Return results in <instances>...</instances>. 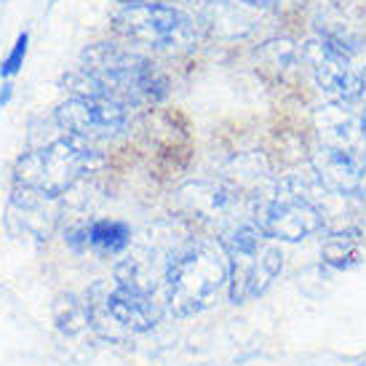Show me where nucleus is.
I'll use <instances>...</instances> for the list:
<instances>
[{
    "mask_svg": "<svg viewBox=\"0 0 366 366\" xmlns=\"http://www.w3.org/2000/svg\"><path fill=\"white\" fill-rule=\"evenodd\" d=\"M227 295V254L219 241H169L161 267V302L177 318L198 315Z\"/></svg>",
    "mask_w": 366,
    "mask_h": 366,
    "instance_id": "obj_1",
    "label": "nucleus"
},
{
    "mask_svg": "<svg viewBox=\"0 0 366 366\" xmlns=\"http://www.w3.org/2000/svg\"><path fill=\"white\" fill-rule=\"evenodd\" d=\"M219 244L227 254V300L233 305L262 297L284 270L281 246L267 238L252 217L227 227Z\"/></svg>",
    "mask_w": 366,
    "mask_h": 366,
    "instance_id": "obj_2",
    "label": "nucleus"
},
{
    "mask_svg": "<svg viewBox=\"0 0 366 366\" xmlns=\"http://www.w3.org/2000/svg\"><path fill=\"white\" fill-rule=\"evenodd\" d=\"M81 70L102 83L104 92L129 110L144 102H161L169 94V81L153 61L115 43L89 46L81 56Z\"/></svg>",
    "mask_w": 366,
    "mask_h": 366,
    "instance_id": "obj_3",
    "label": "nucleus"
},
{
    "mask_svg": "<svg viewBox=\"0 0 366 366\" xmlns=\"http://www.w3.org/2000/svg\"><path fill=\"white\" fill-rule=\"evenodd\" d=\"M83 302L89 310V326L104 337L150 332L163 313V302L155 292L115 275L112 284L97 281L86 292Z\"/></svg>",
    "mask_w": 366,
    "mask_h": 366,
    "instance_id": "obj_4",
    "label": "nucleus"
},
{
    "mask_svg": "<svg viewBox=\"0 0 366 366\" xmlns=\"http://www.w3.org/2000/svg\"><path fill=\"white\" fill-rule=\"evenodd\" d=\"M99 163L102 153L94 147V142L64 132L41 150L21 155L16 163V179L43 198H59Z\"/></svg>",
    "mask_w": 366,
    "mask_h": 366,
    "instance_id": "obj_5",
    "label": "nucleus"
},
{
    "mask_svg": "<svg viewBox=\"0 0 366 366\" xmlns=\"http://www.w3.org/2000/svg\"><path fill=\"white\" fill-rule=\"evenodd\" d=\"M252 219L275 244H300L310 235L321 233L324 227L321 206L305 193L297 177L281 182L273 193L257 198L252 206Z\"/></svg>",
    "mask_w": 366,
    "mask_h": 366,
    "instance_id": "obj_6",
    "label": "nucleus"
},
{
    "mask_svg": "<svg viewBox=\"0 0 366 366\" xmlns=\"http://www.w3.org/2000/svg\"><path fill=\"white\" fill-rule=\"evenodd\" d=\"M115 27L129 41L158 51L193 49L198 43V21L174 3H147V6L121 9L115 14Z\"/></svg>",
    "mask_w": 366,
    "mask_h": 366,
    "instance_id": "obj_7",
    "label": "nucleus"
},
{
    "mask_svg": "<svg viewBox=\"0 0 366 366\" xmlns=\"http://www.w3.org/2000/svg\"><path fill=\"white\" fill-rule=\"evenodd\" d=\"M302 61L315 78L318 89L337 104H353L364 99V75L353 67V54L332 43L324 35H315L302 43Z\"/></svg>",
    "mask_w": 366,
    "mask_h": 366,
    "instance_id": "obj_8",
    "label": "nucleus"
},
{
    "mask_svg": "<svg viewBox=\"0 0 366 366\" xmlns=\"http://www.w3.org/2000/svg\"><path fill=\"white\" fill-rule=\"evenodd\" d=\"M54 121L61 132L81 137L86 142L115 139L129 126V107L112 99H89V97H67V102L56 107Z\"/></svg>",
    "mask_w": 366,
    "mask_h": 366,
    "instance_id": "obj_9",
    "label": "nucleus"
},
{
    "mask_svg": "<svg viewBox=\"0 0 366 366\" xmlns=\"http://www.w3.org/2000/svg\"><path fill=\"white\" fill-rule=\"evenodd\" d=\"M310 163L329 193L340 198H366V150L318 144Z\"/></svg>",
    "mask_w": 366,
    "mask_h": 366,
    "instance_id": "obj_10",
    "label": "nucleus"
},
{
    "mask_svg": "<svg viewBox=\"0 0 366 366\" xmlns=\"http://www.w3.org/2000/svg\"><path fill=\"white\" fill-rule=\"evenodd\" d=\"M182 198L201 219H209V222L224 219L227 227L238 224V219H235L233 214H235V209H241V193H238L235 187H230V184H224V182L187 184L182 190ZM227 227H224V230H227Z\"/></svg>",
    "mask_w": 366,
    "mask_h": 366,
    "instance_id": "obj_11",
    "label": "nucleus"
},
{
    "mask_svg": "<svg viewBox=\"0 0 366 366\" xmlns=\"http://www.w3.org/2000/svg\"><path fill=\"white\" fill-rule=\"evenodd\" d=\"M364 257V233L358 227H342L326 235L321 244V259L332 270H353Z\"/></svg>",
    "mask_w": 366,
    "mask_h": 366,
    "instance_id": "obj_12",
    "label": "nucleus"
},
{
    "mask_svg": "<svg viewBox=\"0 0 366 366\" xmlns=\"http://www.w3.org/2000/svg\"><path fill=\"white\" fill-rule=\"evenodd\" d=\"M89 230V249L99 257H121L134 241V230L123 219H92Z\"/></svg>",
    "mask_w": 366,
    "mask_h": 366,
    "instance_id": "obj_13",
    "label": "nucleus"
},
{
    "mask_svg": "<svg viewBox=\"0 0 366 366\" xmlns=\"http://www.w3.org/2000/svg\"><path fill=\"white\" fill-rule=\"evenodd\" d=\"M27 49H30V32L21 30L14 46H11V51L6 54V59L0 61V78L3 81H11L14 75H19L21 67H24V59H27Z\"/></svg>",
    "mask_w": 366,
    "mask_h": 366,
    "instance_id": "obj_14",
    "label": "nucleus"
},
{
    "mask_svg": "<svg viewBox=\"0 0 366 366\" xmlns=\"http://www.w3.org/2000/svg\"><path fill=\"white\" fill-rule=\"evenodd\" d=\"M64 244L70 246L72 252H78V254L86 252V249H89V230H86V224L64 230Z\"/></svg>",
    "mask_w": 366,
    "mask_h": 366,
    "instance_id": "obj_15",
    "label": "nucleus"
},
{
    "mask_svg": "<svg viewBox=\"0 0 366 366\" xmlns=\"http://www.w3.org/2000/svg\"><path fill=\"white\" fill-rule=\"evenodd\" d=\"M11 99H14V83L6 81L0 86V107H9Z\"/></svg>",
    "mask_w": 366,
    "mask_h": 366,
    "instance_id": "obj_16",
    "label": "nucleus"
},
{
    "mask_svg": "<svg viewBox=\"0 0 366 366\" xmlns=\"http://www.w3.org/2000/svg\"><path fill=\"white\" fill-rule=\"evenodd\" d=\"M121 3L123 9H132V6H147V3H166V0H115ZM172 3H184V0H172Z\"/></svg>",
    "mask_w": 366,
    "mask_h": 366,
    "instance_id": "obj_17",
    "label": "nucleus"
},
{
    "mask_svg": "<svg viewBox=\"0 0 366 366\" xmlns=\"http://www.w3.org/2000/svg\"><path fill=\"white\" fill-rule=\"evenodd\" d=\"M238 3L252 6V9H273L275 3H281V0H238Z\"/></svg>",
    "mask_w": 366,
    "mask_h": 366,
    "instance_id": "obj_18",
    "label": "nucleus"
},
{
    "mask_svg": "<svg viewBox=\"0 0 366 366\" xmlns=\"http://www.w3.org/2000/svg\"><path fill=\"white\" fill-rule=\"evenodd\" d=\"M356 366H366V356L364 358H361V361H358V364Z\"/></svg>",
    "mask_w": 366,
    "mask_h": 366,
    "instance_id": "obj_19",
    "label": "nucleus"
},
{
    "mask_svg": "<svg viewBox=\"0 0 366 366\" xmlns=\"http://www.w3.org/2000/svg\"><path fill=\"white\" fill-rule=\"evenodd\" d=\"M54 3H59V0H49V6H54Z\"/></svg>",
    "mask_w": 366,
    "mask_h": 366,
    "instance_id": "obj_20",
    "label": "nucleus"
}]
</instances>
